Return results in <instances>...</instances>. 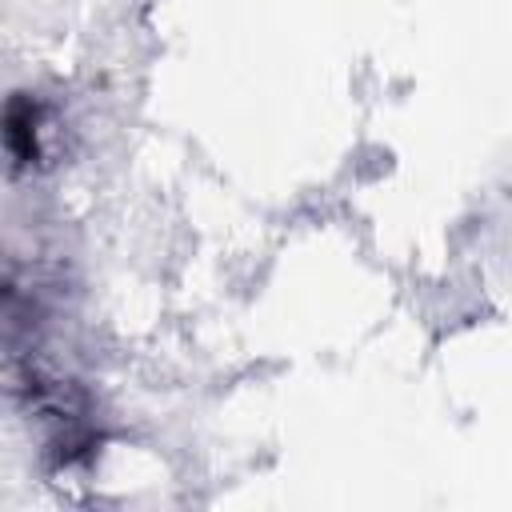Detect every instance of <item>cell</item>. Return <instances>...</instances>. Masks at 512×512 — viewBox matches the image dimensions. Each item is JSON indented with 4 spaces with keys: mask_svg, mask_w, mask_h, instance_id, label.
Returning a JSON list of instances; mask_svg holds the SVG:
<instances>
[{
    "mask_svg": "<svg viewBox=\"0 0 512 512\" xmlns=\"http://www.w3.org/2000/svg\"><path fill=\"white\" fill-rule=\"evenodd\" d=\"M4 148H8V156H12L16 168H28L36 160V152H40L36 148V104L24 92H16L8 100V112H4Z\"/></svg>",
    "mask_w": 512,
    "mask_h": 512,
    "instance_id": "cell-1",
    "label": "cell"
}]
</instances>
